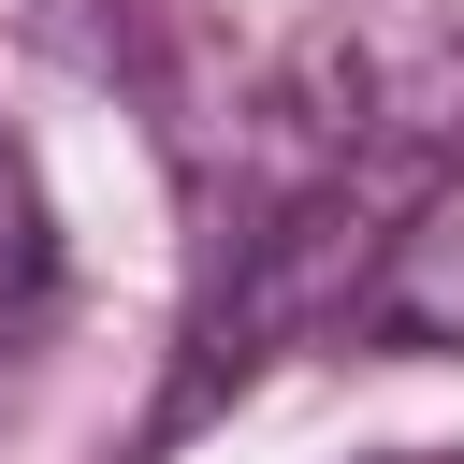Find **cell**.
Returning a JSON list of instances; mask_svg holds the SVG:
<instances>
[{
	"instance_id": "cell-1",
	"label": "cell",
	"mask_w": 464,
	"mask_h": 464,
	"mask_svg": "<svg viewBox=\"0 0 464 464\" xmlns=\"http://www.w3.org/2000/svg\"><path fill=\"white\" fill-rule=\"evenodd\" d=\"M362 319H377L392 348H464V160H450V174L406 203V232L377 246Z\"/></svg>"
},
{
	"instance_id": "cell-2",
	"label": "cell",
	"mask_w": 464,
	"mask_h": 464,
	"mask_svg": "<svg viewBox=\"0 0 464 464\" xmlns=\"http://www.w3.org/2000/svg\"><path fill=\"white\" fill-rule=\"evenodd\" d=\"M44 290V188H29V160H14V130H0V319Z\"/></svg>"
},
{
	"instance_id": "cell-3",
	"label": "cell",
	"mask_w": 464,
	"mask_h": 464,
	"mask_svg": "<svg viewBox=\"0 0 464 464\" xmlns=\"http://www.w3.org/2000/svg\"><path fill=\"white\" fill-rule=\"evenodd\" d=\"M377 464H464V450H377Z\"/></svg>"
},
{
	"instance_id": "cell-4",
	"label": "cell",
	"mask_w": 464,
	"mask_h": 464,
	"mask_svg": "<svg viewBox=\"0 0 464 464\" xmlns=\"http://www.w3.org/2000/svg\"><path fill=\"white\" fill-rule=\"evenodd\" d=\"M0 334H14V319H0Z\"/></svg>"
}]
</instances>
